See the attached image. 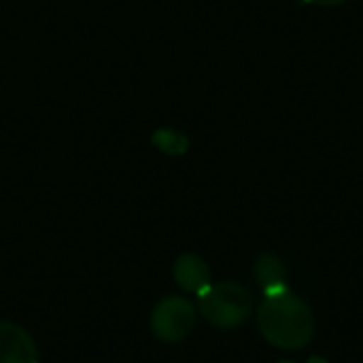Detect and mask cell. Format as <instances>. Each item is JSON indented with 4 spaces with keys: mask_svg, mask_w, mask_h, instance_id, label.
I'll return each instance as SVG.
<instances>
[{
    "mask_svg": "<svg viewBox=\"0 0 363 363\" xmlns=\"http://www.w3.org/2000/svg\"><path fill=\"white\" fill-rule=\"evenodd\" d=\"M306 2H317V4H328V6H332V4H342V2H347V0H306Z\"/></svg>",
    "mask_w": 363,
    "mask_h": 363,
    "instance_id": "cell-8",
    "label": "cell"
},
{
    "mask_svg": "<svg viewBox=\"0 0 363 363\" xmlns=\"http://www.w3.org/2000/svg\"><path fill=\"white\" fill-rule=\"evenodd\" d=\"M196 319L198 311L191 300L183 296H164L155 302L151 311L149 328L160 342L177 345L191 334V330L196 328Z\"/></svg>",
    "mask_w": 363,
    "mask_h": 363,
    "instance_id": "cell-3",
    "label": "cell"
},
{
    "mask_svg": "<svg viewBox=\"0 0 363 363\" xmlns=\"http://www.w3.org/2000/svg\"><path fill=\"white\" fill-rule=\"evenodd\" d=\"M279 363H294V362H279Z\"/></svg>",
    "mask_w": 363,
    "mask_h": 363,
    "instance_id": "cell-10",
    "label": "cell"
},
{
    "mask_svg": "<svg viewBox=\"0 0 363 363\" xmlns=\"http://www.w3.org/2000/svg\"><path fill=\"white\" fill-rule=\"evenodd\" d=\"M308 363H330L325 357H319V355H315V357H311L308 359Z\"/></svg>",
    "mask_w": 363,
    "mask_h": 363,
    "instance_id": "cell-9",
    "label": "cell"
},
{
    "mask_svg": "<svg viewBox=\"0 0 363 363\" xmlns=\"http://www.w3.org/2000/svg\"><path fill=\"white\" fill-rule=\"evenodd\" d=\"M264 340L283 351H300L315 336V315L308 304L291 294L266 298L257 313Z\"/></svg>",
    "mask_w": 363,
    "mask_h": 363,
    "instance_id": "cell-1",
    "label": "cell"
},
{
    "mask_svg": "<svg viewBox=\"0 0 363 363\" xmlns=\"http://www.w3.org/2000/svg\"><path fill=\"white\" fill-rule=\"evenodd\" d=\"M198 313L217 330H236L251 315V294L234 281L211 283L198 294Z\"/></svg>",
    "mask_w": 363,
    "mask_h": 363,
    "instance_id": "cell-2",
    "label": "cell"
},
{
    "mask_svg": "<svg viewBox=\"0 0 363 363\" xmlns=\"http://www.w3.org/2000/svg\"><path fill=\"white\" fill-rule=\"evenodd\" d=\"M253 272H255V279L262 285L266 298H281V296L289 294L287 285H285V266L277 255H272V253L257 255Z\"/></svg>",
    "mask_w": 363,
    "mask_h": 363,
    "instance_id": "cell-6",
    "label": "cell"
},
{
    "mask_svg": "<svg viewBox=\"0 0 363 363\" xmlns=\"http://www.w3.org/2000/svg\"><path fill=\"white\" fill-rule=\"evenodd\" d=\"M0 363H40L32 334L13 321H0Z\"/></svg>",
    "mask_w": 363,
    "mask_h": 363,
    "instance_id": "cell-4",
    "label": "cell"
},
{
    "mask_svg": "<svg viewBox=\"0 0 363 363\" xmlns=\"http://www.w3.org/2000/svg\"><path fill=\"white\" fill-rule=\"evenodd\" d=\"M172 277L174 283L187 291V294H202L213 281H211V268L208 264L196 255V253H183L177 257L174 266H172Z\"/></svg>",
    "mask_w": 363,
    "mask_h": 363,
    "instance_id": "cell-5",
    "label": "cell"
},
{
    "mask_svg": "<svg viewBox=\"0 0 363 363\" xmlns=\"http://www.w3.org/2000/svg\"><path fill=\"white\" fill-rule=\"evenodd\" d=\"M153 145L166 155H183L189 147V140L174 128H157L153 132Z\"/></svg>",
    "mask_w": 363,
    "mask_h": 363,
    "instance_id": "cell-7",
    "label": "cell"
}]
</instances>
